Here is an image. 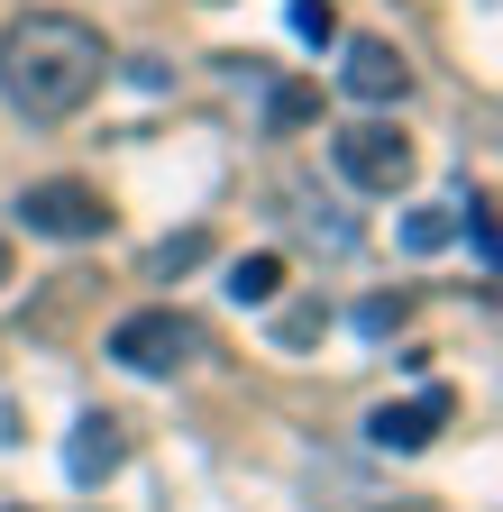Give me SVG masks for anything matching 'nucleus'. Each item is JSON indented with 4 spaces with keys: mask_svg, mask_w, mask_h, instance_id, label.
Listing matches in <instances>:
<instances>
[{
    "mask_svg": "<svg viewBox=\"0 0 503 512\" xmlns=\"http://www.w3.org/2000/svg\"><path fill=\"white\" fill-rule=\"evenodd\" d=\"M211 339H202V320L193 311H174V302H147V311H129L110 330V357L129 366V375H174V366H193Z\"/></svg>",
    "mask_w": 503,
    "mask_h": 512,
    "instance_id": "2",
    "label": "nucleus"
},
{
    "mask_svg": "<svg viewBox=\"0 0 503 512\" xmlns=\"http://www.w3.org/2000/svg\"><path fill=\"white\" fill-rule=\"evenodd\" d=\"M19 229H28V238H65V247H83V238L110 229V202H101L92 183L55 174V183H28V192H19Z\"/></svg>",
    "mask_w": 503,
    "mask_h": 512,
    "instance_id": "3",
    "label": "nucleus"
},
{
    "mask_svg": "<svg viewBox=\"0 0 503 512\" xmlns=\"http://www.w3.org/2000/svg\"><path fill=\"white\" fill-rule=\"evenodd\" d=\"M330 156H339V174L357 192H403L412 183V138H403L394 119H348L339 138H330Z\"/></svg>",
    "mask_w": 503,
    "mask_h": 512,
    "instance_id": "4",
    "label": "nucleus"
},
{
    "mask_svg": "<svg viewBox=\"0 0 503 512\" xmlns=\"http://www.w3.org/2000/svg\"><path fill=\"white\" fill-rule=\"evenodd\" d=\"M202 256H211V238H202V229H183V238H165V247L147 256V275H156V284H174V275H193Z\"/></svg>",
    "mask_w": 503,
    "mask_h": 512,
    "instance_id": "11",
    "label": "nucleus"
},
{
    "mask_svg": "<svg viewBox=\"0 0 503 512\" xmlns=\"http://www.w3.org/2000/svg\"><path fill=\"white\" fill-rule=\"evenodd\" d=\"M449 412H458L449 384H421L412 403H375V412H366V439L385 448V458H421V448L449 430Z\"/></svg>",
    "mask_w": 503,
    "mask_h": 512,
    "instance_id": "5",
    "label": "nucleus"
},
{
    "mask_svg": "<svg viewBox=\"0 0 503 512\" xmlns=\"http://www.w3.org/2000/svg\"><path fill=\"white\" fill-rule=\"evenodd\" d=\"M293 37L330 46V37H339V10H330V0H293Z\"/></svg>",
    "mask_w": 503,
    "mask_h": 512,
    "instance_id": "15",
    "label": "nucleus"
},
{
    "mask_svg": "<svg viewBox=\"0 0 503 512\" xmlns=\"http://www.w3.org/2000/svg\"><path fill=\"white\" fill-rule=\"evenodd\" d=\"M339 83H348V101L385 110V101H403V92H412V64H403V46H394V37H348Z\"/></svg>",
    "mask_w": 503,
    "mask_h": 512,
    "instance_id": "6",
    "label": "nucleus"
},
{
    "mask_svg": "<svg viewBox=\"0 0 503 512\" xmlns=\"http://www.w3.org/2000/svg\"><path fill=\"white\" fill-rule=\"evenodd\" d=\"M110 74V46L65 19V10H28L0 28V101H10L28 128H55V119H74Z\"/></svg>",
    "mask_w": 503,
    "mask_h": 512,
    "instance_id": "1",
    "label": "nucleus"
},
{
    "mask_svg": "<svg viewBox=\"0 0 503 512\" xmlns=\"http://www.w3.org/2000/svg\"><path fill=\"white\" fill-rule=\"evenodd\" d=\"M275 293H284V256L275 247H257V256H238V266H229V302L238 311H266Z\"/></svg>",
    "mask_w": 503,
    "mask_h": 512,
    "instance_id": "8",
    "label": "nucleus"
},
{
    "mask_svg": "<svg viewBox=\"0 0 503 512\" xmlns=\"http://www.w3.org/2000/svg\"><path fill=\"white\" fill-rule=\"evenodd\" d=\"M284 202H293V229H302V238H321V247H357V220H339L330 202H311L302 183L284 192Z\"/></svg>",
    "mask_w": 503,
    "mask_h": 512,
    "instance_id": "10",
    "label": "nucleus"
},
{
    "mask_svg": "<svg viewBox=\"0 0 503 512\" xmlns=\"http://www.w3.org/2000/svg\"><path fill=\"white\" fill-rule=\"evenodd\" d=\"M458 211H467V183H458V192H439V202H421V211L403 220V247H412V256L449 247V238H458Z\"/></svg>",
    "mask_w": 503,
    "mask_h": 512,
    "instance_id": "9",
    "label": "nucleus"
},
{
    "mask_svg": "<svg viewBox=\"0 0 503 512\" xmlns=\"http://www.w3.org/2000/svg\"><path fill=\"white\" fill-rule=\"evenodd\" d=\"M403 320H412V293H375V302H357V330H366V339H394Z\"/></svg>",
    "mask_w": 503,
    "mask_h": 512,
    "instance_id": "13",
    "label": "nucleus"
},
{
    "mask_svg": "<svg viewBox=\"0 0 503 512\" xmlns=\"http://www.w3.org/2000/svg\"><path fill=\"white\" fill-rule=\"evenodd\" d=\"M321 330H330V311H321V302H293V311H275V348H311Z\"/></svg>",
    "mask_w": 503,
    "mask_h": 512,
    "instance_id": "14",
    "label": "nucleus"
},
{
    "mask_svg": "<svg viewBox=\"0 0 503 512\" xmlns=\"http://www.w3.org/2000/svg\"><path fill=\"white\" fill-rule=\"evenodd\" d=\"M311 110H321V92H311V83H275V92H266V128H302Z\"/></svg>",
    "mask_w": 503,
    "mask_h": 512,
    "instance_id": "12",
    "label": "nucleus"
},
{
    "mask_svg": "<svg viewBox=\"0 0 503 512\" xmlns=\"http://www.w3.org/2000/svg\"><path fill=\"white\" fill-rule=\"evenodd\" d=\"M119 467H129V421L119 412H83L74 439H65V476L74 485H110Z\"/></svg>",
    "mask_w": 503,
    "mask_h": 512,
    "instance_id": "7",
    "label": "nucleus"
}]
</instances>
